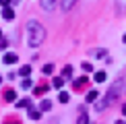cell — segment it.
<instances>
[{"mask_svg": "<svg viewBox=\"0 0 126 124\" xmlns=\"http://www.w3.org/2000/svg\"><path fill=\"white\" fill-rule=\"evenodd\" d=\"M44 39H46V29L41 27V23L29 21L27 23V44L31 48H37V46H41Z\"/></svg>", "mask_w": 126, "mask_h": 124, "instance_id": "6da1fadb", "label": "cell"}, {"mask_svg": "<svg viewBox=\"0 0 126 124\" xmlns=\"http://www.w3.org/2000/svg\"><path fill=\"white\" fill-rule=\"evenodd\" d=\"M124 87H126V85H124V81H122V79L116 81L112 87H110V91L106 93V97H103V99L99 101V103H95V110H97V112H103L108 106H112V101H114V99H118L120 93L124 91Z\"/></svg>", "mask_w": 126, "mask_h": 124, "instance_id": "7a4b0ae2", "label": "cell"}, {"mask_svg": "<svg viewBox=\"0 0 126 124\" xmlns=\"http://www.w3.org/2000/svg\"><path fill=\"white\" fill-rule=\"evenodd\" d=\"M39 4H41V8H44V10L52 13V10L56 8V4H58V0H39Z\"/></svg>", "mask_w": 126, "mask_h": 124, "instance_id": "3957f363", "label": "cell"}, {"mask_svg": "<svg viewBox=\"0 0 126 124\" xmlns=\"http://www.w3.org/2000/svg\"><path fill=\"white\" fill-rule=\"evenodd\" d=\"M2 60H4V64H17V62H19V56H17V54H10V52H8V54L2 56Z\"/></svg>", "mask_w": 126, "mask_h": 124, "instance_id": "277c9868", "label": "cell"}, {"mask_svg": "<svg viewBox=\"0 0 126 124\" xmlns=\"http://www.w3.org/2000/svg\"><path fill=\"white\" fill-rule=\"evenodd\" d=\"M2 17L6 19V21H13V19H15V10L10 8V6H4V8H2Z\"/></svg>", "mask_w": 126, "mask_h": 124, "instance_id": "5b68a950", "label": "cell"}, {"mask_svg": "<svg viewBox=\"0 0 126 124\" xmlns=\"http://www.w3.org/2000/svg\"><path fill=\"white\" fill-rule=\"evenodd\" d=\"M19 75L23 77V79H29V75H31V66H29V64L21 66V68H19Z\"/></svg>", "mask_w": 126, "mask_h": 124, "instance_id": "8992f818", "label": "cell"}, {"mask_svg": "<svg viewBox=\"0 0 126 124\" xmlns=\"http://www.w3.org/2000/svg\"><path fill=\"white\" fill-rule=\"evenodd\" d=\"M50 110H52V101L50 99H44L39 103V112H50Z\"/></svg>", "mask_w": 126, "mask_h": 124, "instance_id": "52a82bcc", "label": "cell"}, {"mask_svg": "<svg viewBox=\"0 0 126 124\" xmlns=\"http://www.w3.org/2000/svg\"><path fill=\"white\" fill-rule=\"evenodd\" d=\"M114 4H116V10H118V13L126 10V0H114Z\"/></svg>", "mask_w": 126, "mask_h": 124, "instance_id": "ba28073f", "label": "cell"}, {"mask_svg": "<svg viewBox=\"0 0 126 124\" xmlns=\"http://www.w3.org/2000/svg\"><path fill=\"white\" fill-rule=\"evenodd\" d=\"M17 108H31V99H27V97L19 99V101H17Z\"/></svg>", "mask_w": 126, "mask_h": 124, "instance_id": "9c48e42d", "label": "cell"}, {"mask_svg": "<svg viewBox=\"0 0 126 124\" xmlns=\"http://www.w3.org/2000/svg\"><path fill=\"white\" fill-rule=\"evenodd\" d=\"M106 72H103V70H99V72H95V77H93V79H95V83H103V81H106Z\"/></svg>", "mask_w": 126, "mask_h": 124, "instance_id": "30bf717a", "label": "cell"}, {"mask_svg": "<svg viewBox=\"0 0 126 124\" xmlns=\"http://www.w3.org/2000/svg\"><path fill=\"white\" fill-rule=\"evenodd\" d=\"M58 99H60V103H68V99H70V95H68L66 91H60V93H58Z\"/></svg>", "mask_w": 126, "mask_h": 124, "instance_id": "8fae6325", "label": "cell"}, {"mask_svg": "<svg viewBox=\"0 0 126 124\" xmlns=\"http://www.w3.org/2000/svg\"><path fill=\"white\" fill-rule=\"evenodd\" d=\"M75 2H77V0H62V8H64V10H70L72 6H75Z\"/></svg>", "mask_w": 126, "mask_h": 124, "instance_id": "7c38bea8", "label": "cell"}, {"mask_svg": "<svg viewBox=\"0 0 126 124\" xmlns=\"http://www.w3.org/2000/svg\"><path fill=\"white\" fill-rule=\"evenodd\" d=\"M48 89H50L48 85H39V87H35V91H33V93H35V95H44Z\"/></svg>", "mask_w": 126, "mask_h": 124, "instance_id": "4fadbf2b", "label": "cell"}, {"mask_svg": "<svg viewBox=\"0 0 126 124\" xmlns=\"http://www.w3.org/2000/svg\"><path fill=\"white\" fill-rule=\"evenodd\" d=\"M87 83V77H79V79L72 81V87H81V85H85Z\"/></svg>", "mask_w": 126, "mask_h": 124, "instance_id": "5bb4252c", "label": "cell"}, {"mask_svg": "<svg viewBox=\"0 0 126 124\" xmlns=\"http://www.w3.org/2000/svg\"><path fill=\"white\" fill-rule=\"evenodd\" d=\"M68 77H72V66H64L62 68V79H68Z\"/></svg>", "mask_w": 126, "mask_h": 124, "instance_id": "9a60e30c", "label": "cell"}, {"mask_svg": "<svg viewBox=\"0 0 126 124\" xmlns=\"http://www.w3.org/2000/svg\"><path fill=\"white\" fill-rule=\"evenodd\" d=\"M15 97H17V93H15L13 89H8L6 93H4V99H6V101H13V99H15Z\"/></svg>", "mask_w": 126, "mask_h": 124, "instance_id": "2e32d148", "label": "cell"}, {"mask_svg": "<svg viewBox=\"0 0 126 124\" xmlns=\"http://www.w3.org/2000/svg\"><path fill=\"white\" fill-rule=\"evenodd\" d=\"M29 118H31V120H39V118H41V112H37V110H29Z\"/></svg>", "mask_w": 126, "mask_h": 124, "instance_id": "e0dca14e", "label": "cell"}, {"mask_svg": "<svg viewBox=\"0 0 126 124\" xmlns=\"http://www.w3.org/2000/svg\"><path fill=\"white\" fill-rule=\"evenodd\" d=\"M52 85H54L56 89H60V87L64 85V79H62V77H56V79H54V83H52Z\"/></svg>", "mask_w": 126, "mask_h": 124, "instance_id": "ac0fdd59", "label": "cell"}, {"mask_svg": "<svg viewBox=\"0 0 126 124\" xmlns=\"http://www.w3.org/2000/svg\"><path fill=\"white\" fill-rule=\"evenodd\" d=\"M41 72H44V75H52V72H54V64H46L44 68H41Z\"/></svg>", "mask_w": 126, "mask_h": 124, "instance_id": "d6986e66", "label": "cell"}, {"mask_svg": "<svg viewBox=\"0 0 126 124\" xmlns=\"http://www.w3.org/2000/svg\"><path fill=\"white\" fill-rule=\"evenodd\" d=\"M95 99H97V91H89L87 93V101L91 103V101H95Z\"/></svg>", "mask_w": 126, "mask_h": 124, "instance_id": "ffe728a7", "label": "cell"}, {"mask_svg": "<svg viewBox=\"0 0 126 124\" xmlns=\"http://www.w3.org/2000/svg\"><path fill=\"white\" fill-rule=\"evenodd\" d=\"M77 122H79V124H89V116H87V114H81Z\"/></svg>", "mask_w": 126, "mask_h": 124, "instance_id": "44dd1931", "label": "cell"}, {"mask_svg": "<svg viewBox=\"0 0 126 124\" xmlns=\"http://www.w3.org/2000/svg\"><path fill=\"white\" fill-rule=\"evenodd\" d=\"M91 54H93V58H103V54H106V50H93Z\"/></svg>", "mask_w": 126, "mask_h": 124, "instance_id": "7402d4cb", "label": "cell"}, {"mask_svg": "<svg viewBox=\"0 0 126 124\" xmlns=\"http://www.w3.org/2000/svg\"><path fill=\"white\" fill-rule=\"evenodd\" d=\"M23 89H31V79H23Z\"/></svg>", "mask_w": 126, "mask_h": 124, "instance_id": "603a6c76", "label": "cell"}, {"mask_svg": "<svg viewBox=\"0 0 126 124\" xmlns=\"http://www.w3.org/2000/svg\"><path fill=\"white\" fill-rule=\"evenodd\" d=\"M83 70H87V72H89V70H93V66L89 64V62H83Z\"/></svg>", "mask_w": 126, "mask_h": 124, "instance_id": "cb8c5ba5", "label": "cell"}, {"mask_svg": "<svg viewBox=\"0 0 126 124\" xmlns=\"http://www.w3.org/2000/svg\"><path fill=\"white\" fill-rule=\"evenodd\" d=\"M0 4H2V6H8V4H10V0H0Z\"/></svg>", "mask_w": 126, "mask_h": 124, "instance_id": "d4e9b609", "label": "cell"}, {"mask_svg": "<svg viewBox=\"0 0 126 124\" xmlns=\"http://www.w3.org/2000/svg\"><path fill=\"white\" fill-rule=\"evenodd\" d=\"M122 114H124V116H126V103H124V108H122Z\"/></svg>", "mask_w": 126, "mask_h": 124, "instance_id": "484cf974", "label": "cell"}, {"mask_svg": "<svg viewBox=\"0 0 126 124\" xmlns=\"http://www.w3.org/2000/svg\"><path fill=\"white\" fill-rule=\"evenodd\" d=\"M116 124H126V122L124 120H116Z\"/></svg>", "mask_w": 126, "mask_h": 124, "instance_id": "4316f807", "label": "cell"}, {"mask_svg": "<svg viewBox=\"0 0 126 124\" xmlns=\"http://www.w3.org/2000/svg\"><path fill=\"white\" fill-rule=\"evenodd\" d=\"M122 39H124V44H126V33H124V37H122Z\"/></svg>", "mask_w": 126, "mask_h": 124, "instance_id": "83f0119b", "label": "cell"}, {"mask_svg": "<svg viewBox=\"0 0 126 124\" xmlns=\"http://www.w3.org/2000/svg\"><path fill=\"white\" fill-rule=\"evenodd\" d=\"M0 37H2V33H0Z\"/></svg>", "mask_w": 126, "mask_h": 124, "instance_id": "f1b7e54d", "label": "cell"}, {"mask_svg": "<svg viewBox=\"0 0 126 124\" xmlns=\"http://www.w3.org/2000/svg\"><path fill=\"white\" fill-rule=\"evenodd\" d=\"M0 83H2V79H0Z\"/></svg>", "mask_w": 126, "mask_h": 124, "instance_id": "f546056e", "label": "cell"}, {"mask_svg": "<svg viewBox=\"0 0 126 124\" xmlns=\"http://www.w3.org/2000/svg\"><path fill=\"white\" fill-rule=\"evenodd\" d=\"M4 124H8V122H4Z\"/></svg>", "mask_w": 126, "mask_h": 124, "instance_id": "4dcf8cb0", "label": "cell"}]
</instances>
